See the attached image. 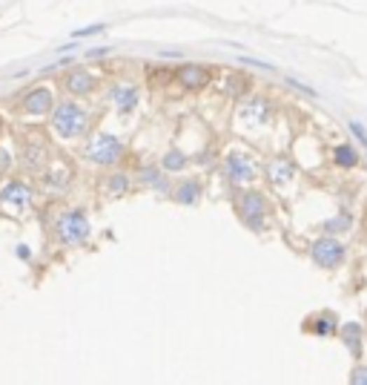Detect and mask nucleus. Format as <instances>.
Masks as SVG:
<instances>
[{"label":"nucleus","mask_w":367,"mask_h":385,"mask_svg":"<svg viewBox=\"0 0 367 385\" xmlns=\"http://www.w3.org/2000/svg\"><path fill=\"white\" fill-rule=\"evenodd\" d=\"M49 118H52V130L64 141H78L89 133V112L81 104H75L72 98L55 104Z\"/></svg>","instance_id":"nucleus-1"},{"label":"nucleus","mask_w":367,"mask_h":385,"mask_svg":"<svg viewBox=\"0 0 367 385\" xmlns=\"http://www.w3.org/2000/svg\"><path fill=\"white\" fill-rule=\"evenodd\" d=\"M89 219L83 210H67L55 222V236L60 245H81L89 239Z\"/></svg>","instance_id":"nucleus-2"},{"label":"nucleus","mask_w":367,"mask_h":385,"mask_svg":"<svg viewBox=\"0 0 367 385\" xmlns=\"http://www.w3.org/2000/svg\"><path fill=\"white\" fill-rule=\"evenodd\" d=\"M120 156H124V144H120L115 135H109V133L92 135L89 144H86V158H89L92 164L112 167V164L120 161Z\"/></svg>","instance_id":"nucleus-3"},{"label":"nucleus","mask_w":367,"mask_h":385,"mask_svg":"<svg viewBox=\"0 0 367 385\" xmlns=\"http://www.w3.org/2000/svg\"><path fill=\"white\" fill-rule=\"evenodd\" d=\"M32 198H35L32 187L23 182H9L0 190V207H4L6 213H26L29 207H32Z\"/></svg>","instance_id":"nucleus-4"},{"label":"nucleus","mask_w":367,"mask_h":385,"mask_svg":"<svg viewBox=\"0 0 367 385\" xmlns=\"http://www.w3.org/2000/svg\"><path fill=\"white\" fill-rule=\"evenodd\" d=\"M64 93H69L72 98H83V95H92L98 90V78L92 75L86 67H72V69H67V75H64Z\"/></svg>","instance_id":"nucleus-5"},{"label":"nucleus","mask_w":367,"mask_h":385,"mask_svg":"<svg viewBox=\"0 0 367 385\" xmlns=\"http://www.w3.org/2000/svg\"><path fill=\"white\" fill-rule=\"evenodd\" d=\"M238 213H241V219L247 222L253 230H261V219H264V213H267V198H264V193H258V190L241 193V198H238Z\"/></svg>","instance_id":"nucleus-6"},{"label":"nucleus","mask_w":367,"mask_h":385,"mask_svg":"<svg viewBox=\"0 0 367 385\" xmlns=\"http://www.w3.org/2000/svg\"><path fill=\"white\" fill-rule=\"evenodd\" d=\"M175 81H178L187 93H201V90H207V86H209L212 72H209L204 64H181V67L175 69Z\"/></svg>","instance_id":"nucleus-7"},{"label":"nucleus","mask_w":367,"mask_h":385,"mask_svg":"<svg viewBox=\"0 0 367 385\" xmlns=\"http://www.w3.org/2000/svg\"><path fill=\"white\" fill-rule=\"evenodd\" d=\"M52 107H55V95H52V90L49 86H32V90H26L23 93V98H20V109L26 112V115H49L52 112Z\"/></svg>","instance_id":"nucleus-8"},{"label":"nucleus","mask_w":367,"mask_h":385,"mask_svg":"<svg viewBox=\"0 0 367 385\" xmlns=\"http://www.w3.org/2000/svg\"><path fill=\"white\" fill-rule=\"evenodd\" d=\"M224 167H227V175L233 184H250L256 179V161L247 153H230Z\"/></svg>","instance_id":"nucleus-9"},{"label":"nucleus","mask_w":367,"mask_h":385,"mask_svg":"<svg viewBox=\"0 0 367 385\" xmlns=\"http://www.w3.org/2000/svg\"><path fill=\"white\" fill-rule=\"evenodd\" d=\"M310 256H313L316 264H321V268H339L342 259H345V248L327 236V239H319V242L313 245Z\"/></svg>","instance_id":"nucleus-10"},{"label":"nucleus","mask_w":367,"mask_h":385,"mask_svg":"<svg viewBox=\"0 0 367 385\" xmlns=\"http://www.w3.org/2000/svg\"><path fill=\"white\" fill-rule=\"evenodd\" d=\"M264 175L270 179V184H275V187H284V184H290V182H293L296 167H293V161H287V158H272V161H267Z\"/></svg>","instance_id":"nucleus-11"},{"label":"nucleus","mask_w":367,"mask_h":385,"mask_svg":"<svg viewBox=\"0 0 367 385\" xmlns=\"http://www.w3.org/2000/svg\"><path fill=\"white\" fill-rule=\"evenodd\" d=\"M109 98H112V104L118 107L120 115H127V112H132V109L138 107V90H135L132 83H118V86H112Z\"/></svg>","instance_id":"nucleus-12"},{"label":"nucleus","mask_w":367,"mask_h":385,"mask_svg":"<svg viewBox=\"0 0 367 385\" xmlns=\"http://www.w3.org/2000/svg\"><path fill=\"white\" fill-rule=\"evenodd\" d=\"M267 115H270V104L264 98H250V101H244L241 109H238V118L241 121H247V124H264Z\"/></svg>","instance_id":"nucleus-13"},{"label":"nucleus","mask_w":367,"mask_h":385,"mask_svg":"<svg viewBox=\"0 0 367 385\" xmlns=\"http://www.w3.org/2000/svg\"><path fill=\"white\" fill-rule=\"evenodd\" d=\"M69 179H72V170L64 161H52L49 170L43 173V184L46 187H67Z\"/></svg>","instance_id":"nucleus-14"},{"label":"nucleus","mask_w":367,"mask_h":385,"mask_svg":"<svg viewBox=\"0 0 367 385\" xmlns=\"http://www.w3.org/2000/svg\"><path fill=\"white\" fill-rule=\"evenodd\" d=\"M23 161H26V167L41 170L43 161H46V147H43V144H32V141H29V144H26V150H23Z\"/></svg>","instance_id":"nucleus-15"},{"label":"nucleus","mask_w":367,"mask_h":385,"mask_svg":"<svg viewBox=\"0 0 367 385\" xmlns=\"http://www.w3.org/2000/svg\"><path fill=\"white\" fill-rule=\"evenodd\" d=\"M198 196H201L198 182H181V184H178V190L172 193V198H175L178 204H195V201H198Z\"/></svg>","instance_id":"nucleus-16"},{"label":"nucleus","mask_w":367,"mask_h":385,"mask_svg":"<svg viewBox=\"0 0 367 385\" xmlns=\"http://www.w3.org/2000/svg\"><path fill=\"white\" fill-rule=\"evenodd\" d=\"M333 161L339 164V167H356V164H359V153L353 150L350 144H339V147L333 150Z\"/></svg>","instance_id":"nucleus-17"},{"label":"nucleus","mask_w":367,"mask_h":385,"mask_svg":"<svg viewBox=\"0 0 367 385\" xmlns=\"http://www.w3.org/2000/svg\"><path fill=\"white\" fill-rule=\"evenodd\" d=\"M127 187H130V179H127V175H109V179H106V193H109V196L127 193Z\"/></svg>","instance_id":"nucleus-18"},{"label":"nucleus","mask_w":367,"mask_h":385,"mask_svg":"<svg viewBox=\"0 0 367 385\" xmlns=\"http://www.w3.org/2000/svg\"><path fill=\"white\" fill-rule=\"evenodd\" d=\"M247 86H250V81L247 78H241L238 72L230 78V83H227V93L230 95H244V93H247Z\"/></svg>","instance_id":"nucleus-19"},{"label":"nucleus","mask_w":367,"mask_h":385,"mask_svg":"<svg viewBox=\"0 0 367 385\" xmlns=\"http://www.w3.org/2000/svg\"><path fill=\"white\" fill-rule=\"evenodd\" d=\"M184 167H187V158H184L178 150H169L164 156V170H184Z\"/></svg>","instance_id":"nucleus-20"},{"label":"nucleus","mask_w":367,"mask_h":385,"mask_svg":"<svg viewBox=\"0 0 367 385\" xmlns=\"http://www.w3.org/2000/svg\"><path fill=\"white\" fill-rule=\"evenodd\" d=\"M359 337H361V328L356 322H350L347 328H345V339H347V348L350 351H359Z\"/></svg>","instance_id":"nucleus-21"},{"label":"nucleus","mask_w":367,"mask_h":385,"mask_svg":"<svg viewBox=\"0 0 367 385\" xmlns=\"http://www.w3.org/2000/svg\"><path fill=\"white\" fill-rule=\"evenodd\" d=\"M313 331L316 334H333L335 331V316H321L313 322Z\"/></svg>","instance_id":"nucleus-22"},{"label":"nucleus","mask_w":367,"mask_h":385,"mask_svg":"<svg viewBox=\"0 0 367 385\" xmlns=\"http://www.w3.org/2000/svg\"><path fill=\"white\" fill-rule=\"evenodd\" d=\"M350 133L359 138V144H361V147H367V130H364L359 121H350Z\"/></svg>","instance_id":"nucleus-23"},{"label":"nucleus","mask_w":367,"mask_h":385,"mask_svg":"<svg viewBox=\"0 0 367 385\" xmlns=\"http://www.w3.org/2000/svg\"><path fill=\"white\" fill-rule=\"evenodd\" d=\"M287 83H290V86H296V90H298L301 95H310V98H316V90H313V86H304V83H298L296 78H287Z\"/></svg>","instance_id":"nucleus-24"},{"label":"nucleus","mask_w":367,"mask_h":385,"mask_svg":"<svg viewBox=\"0 0 367 385\" xmlns=\"http://www.w3.org/2000/svg\"><path fill=\"white\" fill-rule=\"evenodd\" d=\"M350 385H367V368H356Z\"/></svg>","instance_id":"nucleus-25"},{"label":"nucleus","mask_w":367,"mask_h":385,"mask_svg":"<svg viewBox=\"0 0 367 385\" xmlns=\"http://www.w3.org/2000/svg\"><path fill=\"white\" fill-rule=\"evenodd\" d=\"M98 32H104V23L89 26V29H81V32H75V38H89V35H98Z\"/></svg>","instance_id":"nucleus-26"},{"label":"nucleus","mask_w":367,"mask_h":385,"mask_svg":"<svg viewBox=\"0 0 367 385\" xmlns=\"http://www.w3.org/2000/svg\"><path fill=\"white\" fill-rule=\"evenodd\" d=\"M241 64H247V67H258V69H272L270 64H261V61H253V58H241Z\"/></svg>","instance_id":"nucleus-27"}]
</instances>
